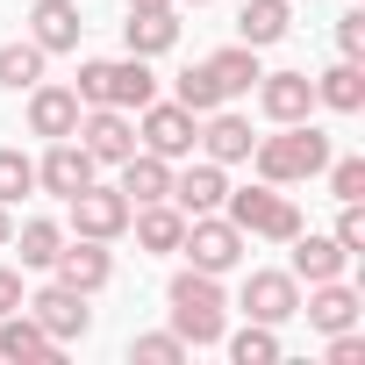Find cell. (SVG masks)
Instances as JSON below:
<instances>
[{"instance_id": "44dd1931", "label": "cell", "mask_w": 365, "mask_h": 365, "mask_svg": "<svg viewBox=\"0 0 365 365\" xmlns=\"http://www.w3.org/2000/svg\"><path fill=\"white\" fill-rule=\"evenodd\" d=\"M201 143H208V158H215V165H244L258 136H251V122H244V115L215 108V115H201Z\"/></svg>"}, {"instance_id": "3957f363", "label": "cell", "mask_w": 365, "mask_h": 365, "mask_svg": "<svg viewBox=\"0 0 365 365\" xmlns=\"http://www.w3.org/2000/svg\"><path fill=\"white\" fill-rule=\"evenodd\" d=\"M79 108H143V101H158V79H150V58H93V65H79Z\"/></svg>"}, {"instance_id": "ffe728a7", "label": "cell", "mask_w": 365, "mask_h": 365, "mask_svg": "<svg viewBox=\"0 0 365 365\" xmlns=\"http://www.w3.org/2000/svg\"><path fill=\"white\" fill-rule=\"evenodd\" d=\"M122 194H129V208H143V201H172V158H158V150H129V158H122Z\"/></svg>"}, {"instance_id": "603a6c76", "label": "cell", "mask_w": 365, "mask_h": 365, "mask_svg": "<svg viewBox=\"0 0 365 365\" xmlns=\"http://www.w3.org/2000/svg\"><path fill=\"white\" fill-rule=\"evenodd\" d=\"M129 230H136L143 251H179V237H187V215H179L172 201H143V208H129Z\"/></svg>"}, {"instance_id": "52a82bcc", "label": "cell", "mask_w": 365, "mask_h": 365, "mask_svg": "<svg viewBox=\"0 0 365 365\" xmlns=\"http://www.w3.org/2000/svg\"><path fill=\"white\" fill-rule=\"evenodd\" d=\"M22 308L58 336V344H72V336H86L93 329V308H86V294L79 287H65V279H51V287H36V294H22Z\"/></svg>"}, {"instance_id": "277c9868", "label": "cell", "mask_w": 365, "mask_h": 365, "mask_svg": "<svg viewBox=\"0 0 365 365\" xmlns=\"http://www.w3.org/2000/svg\"><path fill=\"white\" fill-rule=\"evenodd\" d=\"M222 208H230V222L244 230V237H265V244H287V237H301V208L279 194V187H230L222 194Z\"/></svg>"}, {"instance_id": "f1b7e54d", "label": "cell", "mask_w": 365, "mask_h": 365, "mask_svg": "<svg viewBox=\"0 0 365 365\" xmlns=\"http://www.w3.org/2000/svg\"><path fill=\"white\" fill-rule=\"evenodd\" d=\"M222 344H230V358H237V365H272V358H279V336H272V322H244L237 336L222 329Z\"/></svg>"}, {"instance_id": "d6986e66", "label": "cell", "mask_w": 365, "mask_h": 365, "mask_svg": "<svg viewBox=\"0 0 365 365\" xmlns=\"http://www.w3.org/2000/svg\"><path fill=\"white\" fill-rule=\"evenodd\" d=\"M122 43H129V58H165V51L179 43V15H172V8H129Z\"/></svg>"}, {"instance_id": "6da1fadb", "label": "cell", "mask_w": 365, "mask_h": 365, "mask_svg": "<svg viewBox=\"0 0 365 365\" xmlns=\"http://www.w3.org/2000/svg\"><path fill=\"white\" fill-rule=\"evenodd\" d=\"M165 301H172V329L187 336V351L222 344V329H230V301H222L215 272H194V265H187V272H172Z\"/></svg>"}, {"instance_id": "9a60e30c", "label": "cell", "mask_w": 365, "mask_h": 365, "mask_svg": "<svg viewBox=\"0 0 365 365\" xmlns=\"http://www.w3.org/2000/svg\"><path fill=\"white\" fill-rule=\"evenodd\" d=\"M0 358L8 365H43V358H58V336L29 308H15V315H0Z\"/></svg>"}, {"instance_id": "4dcf8cb0", "label": "cell", "mask_w": 365, "mask_h": 365, "mask_svg": "<svg viewBox=\"0 0 365 365\" xmlns=\"http://www.w3.org/2000/svg\"><path fill=\"white\" fill-rule=\"evenodd\" d=\"M29 187H36V158H22V150L8 143V150H0V208H15Z\"/></svg>"}, {"instance_id": "4fadbf2b", "label": "cell", "mask_w": 365, "mask_h": 365, "mask_svg": "<svg viewBox=\"0 0 365 365\" xmlns=\"http://www.w3.org/2000/svg\"><path fill=\"white\" fill-rule=\"evenodd\" d=\"M65 287H79V294H101L108 279H115V258H108V244L101 237H72L65 251H58V265H51Z\"/></svg>"}, {"instance_id": "cb8c5ba5", "label": "cell", "mask_w": 365, "mask_h": 365, "mask_svg": "<svg viewBox=\"0 0 365 365\" xmlns=\"http://www.w3.org/2000/svg\"><path fill=\"white\" fill-rule=\"evenodd\" d=\"M294 244V279H344V265H351V251L336 244V237H287Z\"/></svg>"}, {"instance_id": "9c48e42d", "label": "cell", "mask_w": 365, "mask_h": 365, "mask_svg": "<svg viewBox=\"0 0 365 365\" xmlns=\"http://www.w3.org/2000/svg\"><path fill=\"white\" fill-rule=\"evenodd\" d=\"M65 208H72V230H79V237L115 244V237L129 230V194H122V187H79Z\"/></svg>"}, {"instance_id": "ba28073f", "label": "cell", "mask_w": 365, "mask_h": 365, "mask_svg": "<svg viewBox=\"0 0 365 365\" xmlns=\"http://www.w3.org/2000/svg\"><path fill=\"white\" fill-rule=\"evenodd\" d=\"M72 136L86 143V158H93V165H122V158L136 150V122H129V108H86Z\"/></svg>"}, {"instance_id": "f546056e", "label": "cell", "mask_w": 365, "mask_h": 365, "mask_svg": "<svg viewBox=\"0 0 365 365\" xmlns=\"http://www.w3.org/2000/svg\"><path fill=\"white\" fill-rule=\"evenodd\" d=\"M172 101L187 108V115H215V108H230V101H222V86L208 79V65H194V72H179V86H172Z\"/></svg>"}, {"instance_id": "2e32d148", "label": "cell", "mask_w": 365, "mask_h": 365, "mask_svg": "<svg viewBox=\"0 0 365 365\" xmlns=\"http://www.w3.org/2000/svg\"><path fill=\"white\" fill-rule=\"evenodd\" d=\"M79 8H72V0H36V8H29V43L43 51V58H58V51H79Z\"/></svg>"}, {"instance_id": "d4e9b609", "label": "cell", "mask_w": 365, "mask_h": 365, "mask_svg": "<svg viewBox=\"0 0 365 365\" xmlns=\"http://www.w3.org/2000/svg\"><path fill=\"white\" fill-rule=\"evenodd\" d=\"M315 101H322L329 115H358V108H365V72H358V58H336V65L315 79Z\"/></svg>"}, {"instance_id": "7a4b0ae2", "label": "cell", "mask_w": 365, "mask_h": 365, "mask_svg": "<svg viewBox=\"0 0 365 365\" xmlns=\"http://www.w3.org/2000/svg\"><path fill=\"white\" fill-rule=\"evenodd\" d=\"M251 158H258V179H265V187H294V179H315V172L329 165V136H322L315 122H279V136H258Z\"/></svg>"}, {"instance_id": "5b68a950", "label": "cell", "mask_w": 365, "mask_h": 365, "mask_svg": "<svg viewBox=\"0 0 365 365\" xmlns=\"http://www.w3.org/2000/svg\"><path fill=\"white\" fill-rule=\"evenodd\" d=\"M179 251L194 258V272H237L244 265V230L230 215H187V237H179Z\"/></svg>"}, {"instance_id": "7402d4cb", "label": "cell", "mask_w": 365, "mask_h": 365, "mask_svg": "<svg viewBox=\"0 0 365 365\" xmlns=\"http://www.w3.org/2000/svg\"><path fill=\"white\" fill-rule=\"evenodd\" d=\"M287 29H294L287 0H244V8H237V43H251V51H272Z\"/></svg>"}, {"instance_id": "ab89813d", "label": "cell", "mask_w": 365, "mask_h": 365, "mask_svg": "<svg viewBox=\"0 0 365 365\" xmlns=\"http://www.w3.org/2000/svg\"><path fill=\"white\" fill-rule=\"evenodd\" d=\"M187 8H208V0H187Z\"/></svg>"}, {"instance_id": "e0dca14e", "label": "cell", "mask_w": 365, "mask_h": 365, "mask_svg": "<svg viewBox=\"0 0 365 365\" xmlns=\"http://www.w3.org/2000/svg\"><path fill=\"white\" fill-rule=\"evenodd\" d=\"M301 315H308L322 336L358 329V287H344V279H315V287H308V301H301Z\"/></svg>"}, {"instance_id": "d6a6232c", "label": "cell", "mask_w": 365, "mask_h": 365, "mask_svg": "<svg viewBox=\"0 0 365 365\" xmlns=\"http://www.w3.org/2000/svg\"><path fill=\"white\" fill-rule=\"evenodd\" d=\"M329 194L336 201H365V158H329Z\"/></svg>"}, {"instance_id": "74e56055", "label": "cell", "mask_w": 365, "mask_h": 365, "mask_svg": "<svg viewBox=\"0 0 365 365\" xmlns=\"http://www.w3.org/2000/svg\"><path fill=\"white\" fill-rule=\"evenodd\" d=\"M8 237H15V215H8V208H0V251H8Z\"/></svg>"}, {"instance_id": "d590c367", "label": "cell", "mask_w": 365, "mask_h": 365, "mask_svg": "<svg viewBox=\"0 0 365 365\" xmlns=\"http://www.w3.org/2000/svg\"><path fill=\"white\" fill-rule=\"evenodd\" d=\"M329 365H365V336L358 329H336L329 336Z\"/></svg>"}, {"instance_id": "4316f807", "label": "cell", "mask_w": 365, "mask_h": 365, "mask_svg": "<svg viewBox=\"0 0 365 365\" xmlns=\"http://www.w3.org/2000/svg\"><path fill=\"white\" fill-rule=\"evenodd\" d=\"M8 251H22V265L51 272V265H58V251H65V230H58L51 215H36V222H22V230L8 237Z\"/></svg>"}, {"instance_id": "1f68e13d", "label": "cell", "mask_w": 365, "mask_h": 365, "mask_svg": "<svg viewBox=\"0 0 365 365\" xmlns=\"http://www.w3.org/2000/svg\"><path fill=\"white\" fill-rule=\"evenodd\" d=\"M129 358H136V365H179V358H187V336H179V329L136 336V344H129Z\"/></svg>"}, {"instance_id": "83f0119b", "label": "cell", "mask_w": 365, "mask_h": 365, "mask_svg": "<svg viewBox=\"0 0 365 365\" xmlns=\"http://www.w3.org/2000/svg\"><path fill=\"white\" fill-rule=\"evenodd\" d=\"M43 79V51L22 36V43H0V86H8V93H29Z\"/></svg>"}, {"instance_id": "836d02e7", "label": "cell", "mask_w": 365, "mask_h": 365, "mask_svg": "<svg viewBox=\"0 0 365 365\" xmlns=\"http://www.w3.org/2000/svg\"><path fill=\"white\" fill-rule=\"evenodd\" d=\"M336 244H344L351 258L365 251V208H358V201H344V215H336Z\"/></svg>"}, {"instance_id": "5bb4252c", "label": "cell", "mask_w": 365, "mask_h": 365, "mask_svg": "<svg viewBox=\"0 0 365 365\" xmlns=\"http://www.w3.org/2000/svg\"><path fill=\"white\" fill-rule=\"evenodd\" d=\"M258 108H265L272 122H308L315 79H308V72H258Z\"/></svg>"}, {"instance_id": "8fae6325", "label": "cell", "mask_w": 365, "mask_h": 365, "mask_svg": "<svg viewBox=\"0 0 365 365\" xmlns=\"http://www.w3.org/2000/svg\"><path fill=\"white\" fill-rule=\"evenodd\" d=\"M36 187H43V194H58V201H72L79 187H93V158H86V143H79V136H58V143L43 150Z\"/></svg>"}, {"instance_id": "f35d334b", "label": "cell", "mask_w": 365, "mask_h": 365, "mask_svg": "<svg viewBox=\"0 0 365 365\" xmlns=\"http://www.w3.org/2000/svg\"><path fill=\"white\" fill-rule=\"evenodd\" d=\"M129 8H172V0H129Z\"/></svg>"}, {"instance_id": "8d00e7d4", "label": "cell", "mask_w": 365, "mask_h": 365, "mask_svg": "<svg viewBox=\"0 0 365 365\" xmlns=\"http://www.w3.org/2000/svg\"><path fill=\"white\" fill-rule=\"evenodd\" d=\"M15 308H22V272L0 265V315H15Z\"/></svg>"}, {"instance_id": "30bf717a", "label": "cell", "mask_w": 365, "mask_h": 365, "mask_svg": "<svg viewBox=\"0 0 365 365\" xmlns=\"http://www.w3.org/2000/svg\"><path fill=\"white\" fill-rule=\"evenodd\" d=\"M237 301H244L251 322H272V329H279V322L301 315V279H294V272H251Z\"/></svg>"}, {"instance_id": "7c38bea8", "label": "cell", "mask_w": 365, "mask_h": 365, "mask_svg": "<svg viewBox=\"0 0 365 365\" xmlns=\"http://www.w3.org/2000/svg\"><path fill=\"white\" fill-rule=\"evenodd\" d=\"M79 93L72 86H51V79H36L29 86V136H43V143H58V136H72L79 129Z\"/></svg>"}, {"instance_id": "484cf974", "label": "cell", "mask_w": 365, "mask_h": 365, "mask_svg": "<svg viewBox=\"0 0 365 365\" xmlns=\"http://www.w3.org/2000/svg\"><path fill=\"white\" fill-rule=\"evenodd\" d=\"M208 79L222 86V101L251 93V86H258V51H251V43H230V51H215V58H208Z\"/></svg>"}, {"instance_id": "8992f818", "label": "cell", "mask_w": 365, "mask_h": 365, "mask_svg": "<svg viewBox=\"0 0 365 365\" xmlns=\"http://www.w3.org/2000/svg\"><path fill=\"white\" fill-rule=\"evenodd\" d=\"M136 143L158 150V158H187L201 143V115H187L179 101H143L136 108Z\"/></svg>"}, {"instance_id": "e575fe53", "label": "cell", "mask_w": 365, "mask_h": 365, "mask_svg": "<svg viewBox=\"0 0 365 365\" xmlns=\"http://www.w3.org/2000/svg\"><path fill=\"white\" fill-rule=\"evenodd\" d=\"M336 51H344V58H365V15H358V8L336 15Z\"/></svg>"}, {"instance_id": "ac0fdd59", "label": "cell", "mask_w": 365, "mask_h": 365, "mask_svg": "<svg viewBox=\"0 0 365 365\" xmlns=\"http://www.w3.org/2000/svg\"><path fill=\"white\" fill-rule=\"evenodd\" d=\"M222 194H230V179H222V165L208 158V165H194V172H172V208L179 215H215L222 208Z\"/></svg>"}]
</instances>
